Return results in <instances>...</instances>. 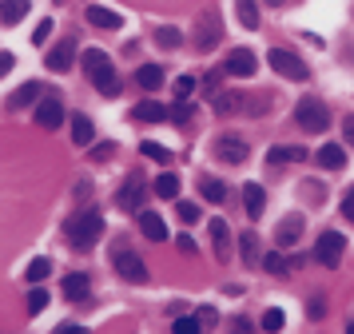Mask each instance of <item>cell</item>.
Segmentation results:
<instances>
[{"label":"cell","instance_id":"1","mask_svg":"<svg viewBox=\"0 0 354 334\" xmlns=\"http://www.w3.org/2000/svg\"><path fill=\"white\" fill-rule=\"evenodd\" d=\"M84 72H88V80L96 84V92L104 96V100H112V96H120V72H115L112 56L104 52V48H88L84 52Z\"/></svg>","mask_w":354,"mask_h":334},{"label":"cell","instance_id":"2","mask_svg":"<svg viewBox=\"0 0 354 334\" xmlns=\"http://www.w3.org/2000/svg\"><path fill=\"white\" fill-rule=\"evenodd\" d=\"M104 235V215L100 211H76L72 219L64 223V239L72 243L76 251H88V247H96V239Z\"/></svg>","mask_w":354,"mask_h":334},{"label":"cell","instance_id":"3","mask_svg":"<svg viewBox=\"0 0 354 334\" xmlns=\"http://www.w3.org/2000/svg\"><path fill=\"white\" fill-rule=\"evenodd\" d=\"M295 120H298V128H307L311 135L331 128V111H327V104L315 100V96H302V100L295 104Z\"/></svg>","mask_w":354,"mask_h":334},{"label":"cell","instance_id":"4","mask_svg":"<svg viewBox=\"0 0 354 334\" xmlns=\"http://www.w3.org/2000/svg\"><path fill=\"white\" fill-rule=\"evenodd\" d=\"M267 64H271L279 76H287V80H298V84H302V80H311L307 60H302L298 52H291V48H271V52H267Z\"/></svg>","mask_w":354,"mask_h":334},{"label":"cell","instance_id":"5","mask_svg":"<svg viewBox=\"0 0 354 334\" xmlns=\"http://www.w3.org/2000/svg\"><path fill=\"white\" fill-rule=\"evenodd\" d=\"M112 267H115V275L124 278V282H131V287H144L148 282V267H144V259L135 251H115Z\"/></svg>","mask_w":354,"mask_h":334},{"label":"cell","instance_id":"6","mask_svg":"<svg viewBox=\"0 0 354 334\" xmlns=\"http://www.w3.org/2000/svg\"><path fill=\"white\" fill-rule=\"evenodd\" d=\"M342 251H346V239L338 235V231H322L315 243V263L322 267H338L342 263Z\"/></svg>","mask_w":354,"mask_h":334},{"label":"cell","instance_id":"7","mask_svg":"<svg viewBox=\"0 0 354 334\" xmlns=\"http://www.w3.org/2000/svg\"><path fill=\"white\" fill-rule=\"evenodd\" d=\"M215 155H219L223 164L239 167V164H247L251 148H247V140H239V135H219V140H215Z\"/></svg>","mask_w":354,"mask_h":334},{"label":"cell","instance_id":"8","mask_svg":"<svg viewBox=\"0 0 354 334\" xmlns=\"http://www.w3.org/2000/svg\"><path fill=\"white\" fill-rule=\"evenodd\" d=\"M144 199H148V179H140V175H131L128 183L120 187V195H115L120 211H140Z\"/></svg>","mask_w":354,"mask_h":334},{"label":"cell","instance_id":"9","mask_svg":"<svg viewBox=\"0 0 354 334\" xmlns=\"http://www.w3.org/2000/svg\"><path fill=\"white\" fill-rule=\"evenodd\" d=\"M219 40H223V24H219L215 12H207V16L199 20V28H195V48H199V52H211Z\"/></svg>","mask_w":354,"mask_h":334},{"label":"cell","instance_id":"10","mask_svg":"<svg viewBox=\"0 0 354 334\" xmlns=\"http://www.w3.org/2000/svg\"><path fill=\"white\" fill-rule=\"evenodd\" d=\"M36 124L44 131H56L64 124V104H60V96H44L36 104Z\"/></svg>","mask_w":354,"mask_h":334},{"label":"cell","instance_id":"11","mask_svg":"<svg viewBox=\"0 0 354 334\" xmlns=\"http://www.w3.org/2000/svg\"><path fill=\"white\" fill-rule=\"evenodd\" d=\"M227 76H239V80H251V76L259 72V60H255V52H247V48H235V52L227 56Z\"/></svg>","mask_w":354,"mask_h":334},{"label":"cell","instance_id":"12","mask_svg":"<svg viewBox=\"0 0 354 334\" xmlns=\"http://www.w3.org/2000/svg\"><path fill=\"white\" fill-rule=\"evenodd\" d=\"M60 291H64V298H68V302H84V298L92 295V278L84 275V271H72V275H64Z\"/></svg>","mask_w":354,"mask_h":334},{"label":"cell","instance_id":"13","mask_svg":"<svg viewBox=\"0 0 354 334\" xmlns=\"http://www.w3.org/2000/svg\"><path fill=\"white\" fill-rule=\"evenodd\" d=\"M72 60H76V40L72 36H64L52 52L44 56V64H48L52 72H68V68H72Z\"/></svg>","mask_w":354,"mask_h":334},{"label":"cell","instance_id":"14","mask_svg":"<svg viewBox=\"0 0 354 334\" xmlns=\"http://www.w3.org/2000/svg\"><path fill=\"white\" fill-rule=\"evenodd\" d=\"M318 167H322V171H342V167H346L342 144H322V148H318Z\"/></svg>","mask_w":354,"mask_h":334},{"label":"cell","instance_id":"15","mask_svg":"<svg viewBox=\"0 0 354 334\" xmlns=\"http://www.w3.org/2000/svg\"><path fill=\"white\" fill-rule=\"evenodd\" d=\"M131 120H140V124H164V120H168V108L155 104V100H144V104L131 108Z\"/></svg>","mask_w":354,"mask_h":334},{"label":"cell","instance_id":"16","mask_svg":"<svg viewBox=\"0 0 354 334\" xmlns=\"http://www.w3.org/2000/svg\"><path fill=\"white\" fill-rule=\"evenodd\" d=\"M243 207H247L251 219H259L263 211H267V191H263L259 183H247L243 187Z\"/></svg>","mask_w":354,"mask_h":334},{"label":"cell","instance_id":"17","mask_svg":"<svg viewBox=\"0 0 354 334\" xmlns=\"http://www.w3.org/2000/svg\"><path fill=\"white\" fill-rule=\"evenodd\" d=\"M298 235H302V215H287V219L279 223V231H275V243H279V247H295Z\"/></svg>","mask_w":354,"mask_h":334},{"label":"cell","instance_id":"18","mask_svg":"<svg viewBox=\"0 0 354 334\" xmlns=\"http://www.w3.org/2000/svg\"><path fill=\"white\" fill-rule=\"evenodd\" d=\"M84 20H88V24H96V28H120V24H124V20H120V12L104 8V4H88Z\"/></svg>","mask_w":354,"mask_h":334},{"label":"cell","instance_id":"19","mask_svg":"<svg viewBox=\"0 0 354 334\" xmlns=\"http://www.w3.org/2000/svg\"><path fill=\"white\" fill-rule=\"evenodd\" d=\"M28 0H0V24L4 28H12V24H20V20L28 16Z\"/></svg>","mask_w":354,"mask_h":334},{"label":"cell","instance_id":"20","mask_svg":"<svg viewBox=\"0 0 354 334\" xmlns=\"http://www.w3.org/2000/svg\"><path fill=\"white\" fill-rule=\"evenodd\" d=\"M135 215H140V231H144L148 239H155V243H159V239H168V227H164V219H159L155 211H144V207H140Z\"/></svg>","mask_w":354,"mask_h":334},{"label":"cell","instance_id":"21","mask_svg":"<svg viewBox=\"0 0 354 334\" xmlns=\"http://www.w3.org/2000/svg\"><path fill=\"white\" fill-rule=\"evenodd\" d=\"M211 243H215V259L231 255V227L223 219H211Z\"/></svg>","mask_w":354,"mask_h":334},{"label":"cell","instance_id":"22","mask_svg":"<svg viewBox=\"0 0 354 334\" xmlns=\"http://www.w3.org/2000/svg\"><path fill=\"white\" fill-rule=\"evenodd\" d=\"M135 84L148 88V92L164 88V68H159V64H140V68H135Z\"/></svg>","mask_w":354,"mask_h":334},{"label":"cell","instance_id":"23","mask_svg":"<svg viewBox=\"0 0 354 334\" xmlns=\"http://www.w3.org/2000/svg\"><path fill=\"white\" fill-rule=\"evenodd\" d=\"M72 140H76V148H92L96 128H92L88 115H72Z\"/></svg>","mask_w":354,"mask_h":334},{"label":"cell","instance_id":"24","mask_svg":"<svg viewBox=\"0 0 354 334\" xmlns=\"http://www.w3.org/2000/svg\"><path fill=\"white\" fill-rule=\"evenodd\" d=\"M307 159V148H271L267 151V164H302Z\"/></svg>","mask_w":354,"mask_h":334},{"label":"cell","instance_id":"25","mask_svg":"<svg viewBox=\"0 0 354 334\" xmlns=\"http://www.w3.org/2000/svg\"><path fill=\"white\" fill-rule=\"evenodd\" d=\"M235 12H239V24L243 28H259V4L255 0H235Z\"/></svg>","mask_w":354,"mask_h":334},{"label":"cell","instance_id":"26","mask_svg":"<svg viewBox=\"0 0 354 334\" xmlns=\"http://www.w3.org/2000/svg\"><path fill=\"white\" fill-rule=\"evenodd\" d=\"M155 195H159V199H175V195H179V175L164 171V175L155 179Z\"/></svg>","mask_w":354,"mask_h":334},{"label":"cell","instance_id":"27","mask_svg":"<svg viewBox=\"0 0 354 334\" xmlns=\"http://www.w3.org/2000/svg\"><path fill=\"white\" fill-rule=\"evenodd\" d=\"M155 44H164V48H179V44H184V32H179V28H171V24H164V28H155Z\"/></svg>","mask_w":354,"mask_h":334},{"label":"cell","instance_id":"28","mask_svg":"<svg viewBox=\"0 0 354 334\" xmlns=\"http://www.w3.org/2000/svg\"><path fill=\"white\" fill-rule=\"evenodd\" d=\"M48 275H52V263H48V259H32V263H28V271H24L28 282H44Z\"/></svg>","mask_w":354,"mask_h":334},{"label":"cell","instance_id":"29","mask_svg":"<svg viewBox=\"0 0 354 334\" xmlns=\"http://www.w3.org/2000/svg\"><path fill=\"white\" fill-rule=\"evenodd\" d=\"M199 191H203V199H211V203H223V199H227V187L219 183V179H203Z\"/></svg>","mask_w":354,"mask_h":334},{"label":"cell","instance_id":"30","mask_svg":"<svg viewBox=\"0 0 354 334\" xmlns=\"http://www.w3.org/2000/svg\"><path fill=\"white\" fill-rule=\"evenodd\" d=\"M211 104H215V111H235V108H243V96L219 92V96H211Z\"/></svg>","mask_w":354,"mask_h":334},{"label":"cell","instance_id":"31","mask_svg":"<svg viewBox=\"0 0 354 334\" xmlns=\"http://www.w3.org/2000/svg\"><path fill=\"white\" fill-rule=\"evenodd\" d=\"M263 267H267L271 275H287V271H291V259H283L279 251H271V255L263 259Z\"/></svg>","mask_w":354,"mask_h":334},{"label":"cell","instance_id":"32","mask_svg":"<svg viewBox=\"0 0 354 334\" xmlns=\"http://www.w3.org/2000/svg\"><path fill=\"white\" fill-rule=\"evenodd\" d=\"M175 215H179L184 223H199V215H203V211H199V203L184 199V203H175Z\"/></svg>","mask_w":354,"mask_h":334},{"label":"cell","instance_id":"33","mask_svg":"<svg viewBox=\"0 0 354 334\" xmlns=\"http://www.w3.org/2000/svg\"><path fill=\"white\" fill-rule=\"evenodd\" d=\"M255 243H259L255 235H243V239H239V255H243V263H255V259H259V247H255Z\"/></svg>","mask_w":354,"mask_h":334},{"label":"cell","instance_id":"34","mask_svg":"<svg viewBox=\"0 0 354 334\" xmlns=\"http://www.w3.org/2000/svg\"><path fill=\"white\" fill-rule=\"evenodd\" d=\"M36 96H40V84L32 80V84H24V88H20L16 96H12V104H16V108H24V104H32Z\"/></svg>","mask_w":354,"mask_h":334},{"label":"cell","instance_id":"35","mask_svg":"<svg viewBox=\"0 0 354 334\" xmlns=\"http://www.w3.org/2000/svg\"><path fill=\"white\" fill-rule=\"evenodd\" d=\"M140 151H144V155H148V159H155V164H168L171 155H168V148H164V144H140Z\"/></svg>","mask_w":354,"mask_h":334},{"label":"cell","instance_id":"36","mask_svg":"<svg viewBox=\"0 0 354 334\" xmlns=\"http://www.w3.org/2000/svg\"><path fill=\"white\" fill-rule=\"evenodd\" d=\"M171 120H175V124H187V120H191V115H195V111H191V104H187V100H179V104H175V108L168 111Z\"/></svg>","mask_w":354,"mask_h":334},{"label":"cell","instance_id":"37","mask_svg":"<svg viewBox=\"0 0 354 334\" xmlns=\"http://www.w3.org/2000/svg\"><path fill=\"white\" fill-rule=\"evenodd\" d=\"M283 322H287L283 311H267V315H263V326H267V331H283Z\"/></svg>","mask_w":354,"mask_h":334},{"label":"cell","instance_id":"38","mask_svg":"<svg viewBox=\"0 0 354 334\" xmlns=\"http://www.w3.org/2000/svg\"><path fill=\"white\" fill-rule=\"evenodd\" d=\"M195 331H199V318H191V315L175 318V334H195Z\"/></svg>","mask_w":354,"mask_h":334},{"label":"cell","instance_id":"39","mask_svg":"<svg viewBox=\"0 0 354 334\" xmlns=\"http://www.w3.org/2000/svg\"><path fill=\"white\" fill-rule=\"evenodd\" d=\"M44 307H48V295H44V291H32V295H28V311H32V315H40V311H44Z\"/></svg>","mask_w":354,"mask_h":334},{"label":"cell","instance_id":"40","mask_svg":"<svg viewBox=\"0 0 354 334\" xmlns=\"http://www.w3.org/2000/svg\"><path fill=\"white\" fill-rule=\"evenodd\" d=\"M191 92H195V80H191V76H179V80H175V96H179V100H187Z\"/></svg>","mask_w":354,"mask_h":334},{"label":"cell","instance_id":"41","mask_svg":"<svg viewBox=\"0 0 354 334\" xmlns=\"http://www.w3.org/2000/svg\"><path fill=\"white\" fill-rule=\"evenodd\" d=\"M52 36V20H40L36 32H32V44H44V40Z\"/></svg>","mask_w":354,"mask_h":334},{"label":"cell","instance_id":"42","mask_svg":"<svg viewBox=\"0 0 354 334\" xmlns=\"http://www.w3.org/2000/svg\"><path fill=\"white\" fill-rule=\"evenodd\" d=\"M342 215H346V219L354 223V187L346 191V195H342Z\"/></svg>","mask_w":354,"mask_h":334},{"label":"cell","instance_id":"43","mask_svg":"<svg viewBox=\"0 0 354 334\" xmlns=\"http://www.w3.org/2000/svg\"><path fill=\"white\" fill-rule=\"evenodd\" d=\"M342 135H346V148H354V115L342 120Z\"/></svg>","mask_w":354,"mask_h":334},{"label":"cell","instance_id":"44","mask_svg":"<svg viewBox=\"0 0 354 334\" xmlns=\"http://www.w3.org/2000/svg\"><path fill=\"white\" fill-rule=\"evenodd\" d=\"M179 251H184V255H195V239H191V235H179Z\"/></svg>","mask_w":354,"mask_h":334},{"label":"cell","instance_id":"45","mask_svg":"<svg viewBox=\"0 0 354 334\" xmlns=\"http://www.w3.org/2000/svg\"><path fill=\"white\" fill-rule=\"evenodd\" d=\"M12 64H16V60H12V52H0V76L12 72Z\"/></svg>","mask_w":354,"mask_h":334}]
</instances>
